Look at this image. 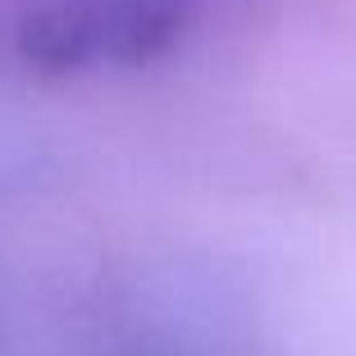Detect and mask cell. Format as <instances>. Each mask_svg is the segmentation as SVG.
Segmentation results:
<instances>
[{"label": "cell", "instance_id": "cell-1", "mask_svg": "<svg viewBox=\"0 0 356 356\" xmlns=\"http://www.w3.org/2000/svg\"><path fill=\"white\" fill-rule=\"evenodd\" d=\"M220 0H23L0 51L42 78L133 69L183 46Z\"/></svg>", "mask_w": 356, "mask_h": 356}]
</instances>
